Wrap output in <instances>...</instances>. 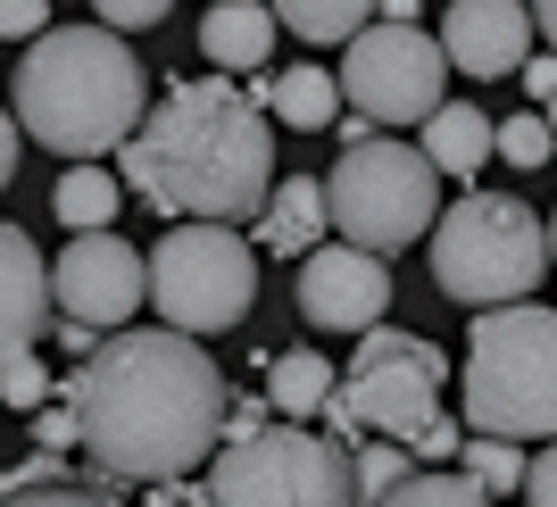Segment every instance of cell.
Returning a JSON list of instances; mask_svg holds the SVG:
<instances>
[{
  "label": "cell",
  "mask_w": 557,
  "mask_h": 507,
  "mask_svg": "<svg viewBox=\"0 0 557 507\" xmlns=\"http://www.w3.org/2000/svg\"><path fill=\"white\" fill-rule=\"evenodd\" d=\"M75 441L92 458L100 483H184L191 466H209L225 449V367L191 333L166 324H125L75 367L67 383Z\"/></svg>",
  "instance_id": "6da1fadb"
},
{
  "label": "cell",
  "mask_w": 557,
  "mask_h": 507,
  "mask_svg": "<svg viewBox=\"0 0 557 507\" xmlns=\"http://www.w3.org/2000/svg\"><path fill=\"white\" fill-rule=\"evenodd\" d=\"M116 159L125 184L175 225H258V208L275 200V116L225 75H184L159 84Z\"/></svg>",
  "instance_id": "7a4b0ae2"
},
{
  "label": "cell",
  "mask_w": 557,
  "mask_h": 507,
  "mask_svg": "<svg viewBox=\"0 0 557 507\" xmlns=\"http://www.w3.org/2000/svg\"><path fill=\"white\" fill-rule=\"evenodd\" d=\"M9 109L25 141H42L50 159L92 166L141 134V59L109 25H50L42 42H25L9 75Z\"/></svg>",
  "instance_id": "3957f363"
},
{
  "label": "cell",
  "mask_w": 557,
  "mask_h": 507,
  "mask_svg": "<svg viewBox=\"0 0 557 507\" xmlns=\"http://www.w3.org/2000/svg\"><path fill=\"white\" fill-rule=\"evenodd\" d=\"M466 424L491 441H557V308H483L466 333Z\"/></svg>",
  "instance_id": "277c9868"
},
{
  "label": "cell",
  "mask_w": 557,
  "mask_h": 507,
  "mask_svg": "<svg viewBox=\"0 0 557 507\" xmlns=\"http://www.w3.org/2000/svg\"><path fill=\"white\" fill-rule=\"evenodd\" d=\"M549 267H557L549 225H541L516 191H466L442 225H433V283H442V300H458L466 317L533 300Z\"/></svg>",
  "instance_id": "5b68a950"
},
{
  "label": "cell",
  "mask_w": 557,
  "mask_h": 507,
  "mask_svg": "<svg viewBox=\"0 0 557 507\" xmlns=\"http://www.w3.org/2000/svg\"><path fill=\"white\" fill-rule=\"evenodd\" d=\"M442 392H449V349L424 342V333H399V324H374L317 424L342 449H358V441H408L417 449L442 424Z\"/></svg>",
  "instance_id": "8992f818"
},
{
  "label": "cell",
  "mask_w": 557,
  "mask_h": 507,
  "mask_svg": "<svg viewBox=\"0 0 557 507\" xmlns=\"http://www.w3.org/2000/svg\"><path fill=\"white\" fill-rule=\"evenodd\" d=\"M325 200H333L342 242L392 258V250H408V242H424V233L442 225V166L424 159L417 141H383L374 134V141H358V150L333 159Z\"/></svg>",
  "instance_id": "52a82bcc"
},
{
  "label": "cell",
  "mask_w": 557,
  "mask_h": 507,
  "mask_svg": "<svg viewBox=\"0 0 557 507\" xmlns=\"http://www.w3.org/2000/svg\"><path fill=\"white\" fill-rule=\"evenodd\" d=\"M209 507H358L349 449L317 424H267L209 458Z\"/></svg>",
  "instance_id": "ba28073f"
},
{
  "label": "cell",
  "mask_w": 557,
  "mask_h": 507,
  "mask_svg": "<svg viewBox=\"0 0 557 507\" xmlns=\"http://www.w3.org/2000/svg\"><path fill=\"white\" fill-rule=\"evenodd\" d=\"M258 300V250L233 225H175L150 242V308L166 333H233Z\"/></svg>",
  "instance_id": "9c48e42d"
},
{
  "label": "cell",
  "mask_w": 557,
  "mask_h": 507,
  "mask_svg": "<svg viewBox=\"0 0 557 507\" xmlns=\"http://www.w3.org/2000/svg\"><path fill=\"white\" fill-rule=\"evenodd\" d=\"M342 100L374 125H424L449 100V50L424 25H367L342 50Z\"/></svg>",
  "instance_id": "30bf717a"
},
{
  "label": "cell",
  "mask_w": 557,
  "mask_h": 507,
  "mask_svg": "<svg viewBox=\"0 0 557 507\" xmlns=\"http://www.w3.org/2000/svg\"><path fill=\"white\" fill-rule=\"evenodd\" d=\"M50 292H59V317L92 324V333H125L150 300V258L125 233H75L50 258Z\"/></svg>",
  "instance_id": "8fae6325"
},
{
  "label": "cell",
  "mask_w": 557,
  "mask_h": 507,
  "mask_svg": "<svg viewBox=\"0 0 557 507\" xmlns=\"http://www.w3.org/2000/svg\"><path fill=\"white\" fill-rule=\"evenodd\" d=\"M392 308V267L358 242H325L317 258H300V317L317 333H358L367 342Z\"/></svg>",
  "instance_id": "7c38bea8"
},
{
  "label": "cell",
  "mask_w": 557,
  "mask_h": 507,
  "mask_svg": "<svg viewBox=\"0 0 557 507\" xmlns=\"http://www.w3.org/2000/svg\"><path fill=\"white\" fill-rule=\"evenodd\" d=\"M442 50H449V67L474 75V84L524 75V59H533V0H449Z\"/></svg>",
  "instance_id": "4fadbf2b"
},
{
  "label": "cell",
  "mask_w": 557,
  "mask_h": 507,
  "mask_svg": "<svg viewBox=\"0 0 557 507\" xmlns=\"http://www.w3.org/2000/svg\"><path fill=\"white\" fill-rule=\"evenodd\" d=\"M59 317V292H50V258L34 250V233L0 217V358L34 349Z\"/></svg>",
  "instance_id": "5bb4252c"
},
{
  "label": "cell",
  "mask_w": 557,
  "mask_h": 507,
  "mask_svg": "<svg viewBox=\"0 0 557 507\" xmlns=\"http://www.w3.org/2000/svg\"><path fill=\"white\" fill-rule=\"evenodd\" d=\"M325 225H333L325 175H283L275 200L258 208V250H275V258H317V250H325Z\"/></svg>",
  "instance_id": "9a60e30c"
},
{
  "label": "cell",
  "mask_w": 557,
  "mask_h": 507,
  "mask_svg": "<svg viewBox=\"0 0 557 507\" xmlns=\"http://www.w3.org/2000/svg\"><path fill=\"white\" fill-rule=\"evenodd\" d=\"M417 150L442 166V175H466V191H474V166L499 159V125H491L474 100H442V109L417 125Z\"/></svg>",
  "instance_id": "2e32d148"
},
{
  "label": "cell",
  "mask_w": 557,
  "mask_h": 507,
  "mask_svg": "<svg viewBox=\"0 0 557 507\" xmlns=\"http://www.w3.org/2000/svg\"><path fill=\"white\" fill-rule=\"evenodd\" d=\"M275 9L267 0H216L209 17H200V50H209V67H267L275 59Z\"/></svg>",
  "instance_id": "e0dca14e"
},
{
  "label": "cell",
  "mask_w": 557,
  "mask_h": 507,
  "mask_svg": "<svg viewBox=\"0 0 557 507\" xmlns=\"http://www.w3.org/2000/svg\"><path fill=\"white\" fill-rule=\"evenodd\" d=\"M333 392H342L333 358H317V349H267V408L283 424H317Z\"/></svg>",
  "instance_id": "ac0fdd59"
},
{
  "label": "cell",
  "mask_w": 557,
  "mask_h": 507,
  "mask_svg": "<svg viewBox=\"0 0 557 507\" xmlns=\"http://www.w3.org/2000/svg\"><path fill=\"white\" fill-rule=\"evenodd\" d=\"M250 100L275 116V125H292V134H325L333 116H342V84H333L325 67H283L275 84H258Z\"/></svg>",
  "instance_id": "d6986e66"
},
{
  "label": "cell",
  "mask_w": 557,
  "mask_h": 507,
  "mask_svg": "<svg viewBox=\"0 0 557 507\" xmlns=\"http://www.w3.org/2000/svg\"><path fill=\"white\" fill-rule=\"evenodd\" d=\"M283 34H300V42H358L367 17H383V0H275Z\"/></svg>",
  "instance_id": "ffe728a7"
},
{
  "label": "cell",
  "mask_w": 557,
  "mask_h": 507,
  "mask_svg": "<svg viewBox=\"0 0 557 507\" xmlns=\"http://www.w3.org/2000/svg\"><path fill=\"white\" fill-rule=\"evenodd\" d=\"M50 208H59L67 242H75V233H109V217H116V175H109V166H67V175L50 184Z\"/></svg>",
  "instance_id": "44dd1931"
},
{
  "label": "cell",
  "mask_w": 557,
  "mask_h": 507,
  "mask_svg": "<svg viewBox=\"0 0 557 507\" xmlns=\"http://www.w3.org/2000/svg\"><path fill=\"white\" fill-rule=\"evenodd\" d=\"M349 474H358V507H383L417 474V449H408V441H358V449H349Z\"/></svg>",
  "instance_id": "7402d4cb"
},
{
  "label": "cell",
  "mask_w": 557,
  "mask_h": 507,
  "mask_svg": "<svg viewBox=\"0 0 557 507\" xmlns=\"http://www.w3.org/2000/svg\"><path fill=\"white\" fill-rule=\"evenodd\" d=\"M383 507H491V491L474 474H449V466H417Z\"/></svg>",
  "instance_id": "603a6c76"
},
{
  "label": "cell",
  "mask_w": 557,
  "mask_h": 507,
  "mask_svg": "<svg viewBox=\"0 0 557 507\" xmlns=\"http://www.w3.org/2000/svg\"><path fill=\"white\" fill-rule=\"evenodd\" d=\"M458 474H474V483H483V491H524V474H533V458H524L516 441L466 433V449H458Z\"/></svg>",
  "instance_id": "cb8c5ba5"
},
{
  "label": "cell",
  "mask_w": 557,
  "mask_h": 507,
  "mask_svg": "<svg viewBox=\"0 0 557 507\" xmlns=\"http://www.w3.org/2000/svg\"><path fill=\"white\" fill-rule=\"evenodd\" d=\"M499 159L508 166H549L557 159V125L541 109H516L508 125H499Z\"/></svg>",
  "instance_id": "d4e9b609"
},
{
  "label": "cell",
  "mask_w": 557,
  "mask_h": 507,
  "mask_svg": "<svg viewBox=\"0 0 557 507\" xmlns=\"http://www.w3.org/2000/svg\"><path fill=\"white\" fill-rule=\"evenodd\" d=\"M0 408H50V367L34 358V349H17V358H0Z\"/></svg>",
  "instance_id": "484cf974"
},
{
  "label": "cell",
  "mask_w": 557,
  "mask_h": 507,
  "mask_svg": "<svg viewBox=\"0 0 557 507\" xmlns=\"http://www.w3.org/2000/svg\"><path fill=\"white\" fill-rule=\"evenodd\" d=\"M0 507H125L109 483H50V491H0Z\"/></svg>",
  "instance_id": "4316f807"
},
{
  "label": "cell",
  "mask_w": 557,
  "mask_h": 507,
  "mask_svg": "<svg viewBox=\"0 0 557 507\" xmlns=\"http://www.w3.org/2000/svg\"><path fill=\"white\" fill-rule=\"evenodd\" d=\"M166 9H175V0H92V17L109 25V34H150V25H166Z\"/></svg>",
  "instance_id": "83f0119b"
},
{
  "label": "cell",
  "mask_w": 557,
  "mask_h": 507,
  "mask_svg": "<svg viewBox=\"0 0 557 507\" xmlns=\"http://www.w3.org/2000/svg\"><path fill=\"white\" fill-rule=\"evenodd\" d=\"M50 34V0H0V42H42Z\"/></svg>",
  "instance_id": "f1b7e54d"
},
{
  "label": "cell",
  "mask_w": 557,
  "mask_h": 507,
  "mask_svg": "<svg viewBox=\"0 0 557 507\" xmlns=\"http://www.w3.org/2000/svg\"><path fill=\"white\" fill-rule=\"evenodd\" d=\"M34 441H42V449H84V441H75V408H67V399L34 408Z\"/></svg>",
  "instance_id": "f546056e"
},
{
  "label": "cell",
  "mask_w": 557,
  "mask_h": 507,
  "mask_svg": "<svg viewBox=\"0 0 557 507\" xmlns=\"http://www.w3.org/2000/svg\"><path fill=\"white\" fill-rule=\"evenodd\" d=\"M50 483H75L67 466H59V449H42V458H25V466H17V474H9L0 491H50Z\"/></svg>",
  "instance_id": "4dcf8cb0"
},
{
  "label": "cell",
  "mask_w": 557,
  "mask_h": 507,
  "mask_svg": "<svg viewBox=\"0 0 557 507\" xmlns=\"http://www.w3.org/2000/svg\"><path fill=\"white\" fill-rule=\"evenodd\" d=\"M524 507H557V441H541L533 474H524Z\"/></svg>",
  "instance_id": "1f68e13d"
},
{
  "label": "cell",
  "mask_w": 557,
  "mask_h": 507,
  "mask_svg": "<svg viewBox=\"0 0 557 507\" xmlns=\"http://www.w3.org/2000/svg\"><path fill=\"white\" fill-rule=\"evenodd\" d=\"M458 449H466V433H458V424H449V416H442V424H433V433L417 441V466H449V458H458Z\"/></svg>",
  "instance_id": "d6a6232c"
},
{
  "label": "cell",
  "mask_w": 557,
  "mask_h": 507,
  "mask_svg": "<svg viewBox=\"0 0 557 507\" xmlns=\"http://www.w3.org/2000/svg\"><path fill=\"white\" fill-rule=\"evenodd\" d=\"M524 92H533V109L557 100V50H533V59H524Z\"/></svg>",
  "instance_id": "836d02e7"
},
{
  "label": "cell",
  "mask_w": 557,
  "mask_h": 507,
  "mask_svg": "<svg viewBox=\"0 0 557 507\" xmlns=\"http://www.w3.org/2000/svg\"><path fill=\"white\" fill-rule=\"evenodd\" d=\"M267 416H275V408H267V392H258V399H233V416H225V441H250V433H267Z\"/></svg>",
  "instance_id": "e575fe53"
},
{
  "label": "cell",
  "mask_w": 557,
  "mask_h": 507,
  "mask_svg": "<svg viewBox=\"0 0 557 507\" xmlns=\"http://www.w3.org/2000/svg\"><path fill=\"white\" fill-rule=\"evenodd\" d=\"M17 141H25L17 109H0V191H9V175H17Z\"/></svg>",
  "instance_id": "d590c367"
},
{
  "label": "cell",
  "mask_w": 557,
  "mask_h": 507,
  "mask_svg": "<svg viewBox=\"0 0 557 507\" xmlns=\"http://www.w3.org/2000/svg\"><path fill=\"white\" fill-rule=\"evenodd\" d=\"M100 342H109V333H92V324H75V317H59V349H67V358H92Z\"/></svg>",
  "instance_id": "8d00e7d4"
},
{
  "label": "cell",
  "mask_w": 557,
  "mask_h": 507,
  "mask_svg": "<svg viewBox=\"0 0 557 507\" xmlns=\"http://www.w3.org/2000/svg\"><path fill=\"white\" fill-rule=\"evenodd\" d=\"M150 507H209V491L200 483H159V491H141Z\"/></svg>",
  "instance_id": "74e56055"
},
{
  "label": "cell",
  "mask_w": 557,
  "mask_h": 507,
  "mask_svg": "<svg viewBox=\"0 0 557 507\" xmlns=\"http://www.w3.org/2000/svg\"><path fill=\"white\" fill-rule=\"evenodd\" d=\"M533 25H541V42L557 50V0H533Z\"/></svg>",
  "instance_id": "f35d334b"
},
{
  "label": "cell",
  "mask_w": 557,
  "mask_h": 507,
  "mask_svg": "<svg viewBox=\"0 0 557 507\" xmlns=\"http://www.w3.org/2000/svg\"><path fill=\"white\" fill-rule=\"evenodd\" d=\"M383 25H417V0H383Z\"/></svg>",
  "instance_id": "ab89813d"
},
{
  "label": "cell",
  "mask_w": 557,
  "mask_h": 507,
  "mask_svg": "<svg viewBox=\"0 0 557 507\" xmlns=\"http://www.w3.org/2000/svg\"><path fill=\"white\" fill-rule=\"evenodd\" d=\"M549 258H557V217H549Z\"/></svg>",
  "instance_id": "60d3db41"
},
{
  "label": "cell",
  "mask_w": 557,
  "mask_h": 507,
  "mask_svg": "<svg viewBox=\"0 0 557 507\" xmlns=\"http://www.w3.org/2000/svg\"><path fill=\"white\" fill-rule=\"evenodd\" d=\"M541 116H549V125H557V100H549V109H541Z\"/></svg>",
  "instance_id": "b9f144b4"
},
{
  "label": "cell",
  "mask_w": 557,
  "mask_h": 507,
  "mask_svg": "<svg viewBox=\"0 0 557 507\" xmlns=\"http://www.w3.org/2000/svg\"><path fill=\"white\" fill-rule=\"evenodd\" d=\"M209 9H216V0H209Z\"/></svg>",
  "instance_id": "7bdbcfd3"
}]
</instances>
